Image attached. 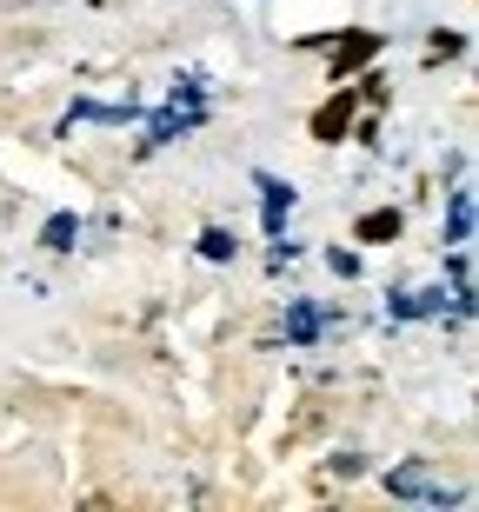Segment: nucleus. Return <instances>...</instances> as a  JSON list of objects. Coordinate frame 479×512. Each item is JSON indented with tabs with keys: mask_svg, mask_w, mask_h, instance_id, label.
<instances>
[{
	"mask_svg": "<svg viewBox=\"0 0 479 512\" xmlns=\"http://www.w3.org/2000/svg\"><path fill=\"white\" fill-rule=\"evenodd\" d=\"M346 127H353V94L340 87V94H333V100L320 107V114H313V140H340Z\"/></svg>",
	"mask_w": 479,
	"mask_h": 512,
	"instance_id": "obj_1",
	"label": "nucleus"
},
{
	"mask_svg": "<svg viewBox=\"0 0 479 512\" xmlns=\"http://www.w3.org/2000/svg\"><path fill=\"white\" fill-rule=\"evenodd\" d=\"M373 54H380V34H346L340 47H333V80L353 74V67H366Z\"/></svg>",
	"mask_w": 479,
	"mask_h": 512,
	"instance_id": "obj_2",
	"label": "nucleus"
},
{
	"mask_svg": "<svg viewBox=\"0 0 479 512\" xmlns=\"http://www.w3.org/2000/svg\"><path fill=\"white\" fill-rule=\"evenodd\" d=\"M360 240H400V213L386 207V213H366L360 220Z\"/></svg>",
	"mask_w": 479,
	"mask_h": 512,
	"instance_id": "obj_3",
	"label": "nucleus"
},
{
	"mask_svg": "<svg viewBox=\"0 0 479 512\" xmlns=\"http://www.w3.org/2000/svg\"><path fill=\"white\" fill-rule=\"evenodd\" d=\"M287 200H293L287 187H267V227H280V213H287Z\"/></svg>",
	"mask_w": 479,
	"mask_h": 512,
	"instance_id": "obj_4",
	"label": "nucleus"
}]
</instances>
